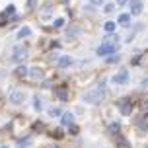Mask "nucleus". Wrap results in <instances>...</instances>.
I'll list each match as a JSON object with an SVG mask.
<instances>
[{
    "label": "nucleus",
    "mask_w": 148,
    "mask_h": 148,
    "mask_svg": "<svg viewBox=\"0 0 148 148\" xmlns=\"http://www.w3.org/2000/svg\"><path fill=\"white\" fill-rule=\"evenodd\" d=\"M105 94H107V88H105V78H101V80L96 84V88H92L90 92H86L84 94V101H88V103H101L105 99Z\"/></svg>",
    "instance_id": "1"
},
{
    "label": "nucleus",
    "mask_w": 148,
    "mask_h": 148,
    "mask_svg": "<svg viewBox=\"0 0 148 148\" xmlns=\"http://www.w3.org/2000/svg\"><path fill=\"white\" fill-rule=\"evenodd\" d=\"M117 51V47H115V45H111V43H103L101 45V47H97V55H99V57H109V55H113V53Z\"/></svg>",
    "instance_id": "2"
},
{
    "label": "nucleus",
    "mask_w": 148,
    "mask_h": 148,
    "mask_svg": "<svg viewBox=\"0 0 148 148\" xmlns=\"http://www.w3.org/2000/svg\"><path fill=\"white\" fill-rule=\"evenodd\" d=\"M117 107H119V111H121L123 115H129V113L133 111V101L123 97V99H119V101H117Z\"/></svg>",
    "instance_id": "3"
},
{
    "label": "nucleus",
    "mask_w": 148,
    "mask_h": 148,
    "mask_svg": "<svg viewBox=\"0 0 148 148\" xmlns=\"http://www.w3.org/2000/svg\"><path fill=\"white\" fill-rule=\"evenodd\" d=\"M25 57H27V49L25 47H16L14 53H12L14 62H22V60H25Z\"/></svg>",
    "instance_id": "4"
},
{
    "label": "nucleus",
    "mask_w": 148,
    "mask_h": 148,
    "mask_svg": "<svg viewBox=\"0 0 148 148\" xmlns=\"http://www.w3.org/2000/svg\"><path fill=\"white\" fill-rule=\"evenodd\" d=\"M23 99H25L23 92H20V90H12V92H10V101H12L14 105H20Z\"/></svg>",
    "instance_id": "5"
},
{
    "label": "nucleus",
    "mask_w": 148,
    "mask_h": 148,
    "mask_svg": "<svg viewBox=\"0 0 148 148\" xmlns=\"http://www.w3.org/2000/svg\"><path fill=\"white\" fill-rule=\"evenodd\" d=\"M113 82H115V84H127V82H129V72H127L125 68L119 70V72L113 76Z\"/></svg>",
    "instance_id": "6"
},
{
    "label": "nucleus",
    "mask_w": 148,
    "mask_h": 148,
    "mask_svg": "<svg viewBox=\"0 0 148 148\" xmlns=\"http://www.w3.org/2000/svg\"><path fill=\"white\" fill-rule=\"evenodd\" d=\"M140 12H142V2L140 0H131V14L138 16Z\"/></svg>",
    "instance_id": "7"
},
{
    "label": "nucleus",
    "mask_w": 148,
    "mask_h": 148,
    "mask_svg": "<svg viewBox=\"0 0 148 148\" xmlns=\"http://www.w3.org/2000/svg\"><path fill=\"white\" fill-rule=\"evenodd\" d=\"M60 123H62V127L74 125V115L72 113H62V115H60Z\"/></svg>",
    "instance_id": "8"
},
{
    "label": "nucleus",
    "mask_w": 148,
    "mask_h": 148,
    "mask_svg": "<svg viewBox=\"0 0 148 148\" xmlns=\"http://www.w3.org/2000/svg\"><path fill=\"white\" fill-rule=\"evenodd\" d=\"M72 62H74L72 57H66V55H64V57H59V62H57V64H59L60 68H68V66H72Z\"/></svg>",
    "instance_id": "9"
},
{
    "label": "nucleus",
    "mask_w": 148,
    "mask_h": 148,
    "mask_svg": "<svg viewBox=\"0 0 148 148\" xmlns=\"http://www.w3.org/2000/svg\"><path fill=\"white\" fill-rule=\"evenodd\" d=\"M136 127H138V131H148V115L146 113L136 121Z\"/></svg>",
    "instance_id": "10"
},
{
    "label": "nucleus",
    "mask_w": 148,
    "mask_h": 148,
    "mask_svg": "<svg viewBox=\"0 0 148 148\" xmlns=\"http://www.w3.org/2000/svg\"><path fill=\"white\" fill-rule=\"evenodd\" d=\"M29 76H31V78H43L45 72H43V68L33 66V68H29Z\"/></svg>",
    "instance_id": "11"
},
{
    "label": "nucleus",
    "mask_w": 148,
    "mask_h": 148,
    "mask_svg": "<svg viewBox=\"0 0 148 148\" xmlns=\"http://www.w3.org/2000/svg\"><path fill=\"white\" fill-rule=\"evenodd\" d=\"M55 94H57V97H59V99H68V92H66V88H64V86H59V88L55 90Z\"/></svg>",
    "instance_id": "12"
},
{
    "label": "nucleus",
    "mask_w": 148,
    "mask_h": 148,
    "mask_svg": "<svg viewBox=\"0 0 148 148\" xmlns=\"http://www.w3.org/2000/svg\"><path fill=\"white\" fill-rule=\"evenodd\" d=\"M31 35V29L27 27V25H23L22 29L18 31V39H23V37H29Z\"/></svg>",
    "instance_id": "13"
},
{
    "label": "nucleus",
    "mask_w": 148,
    "mask_h": 148,
    "mask_svg": "<svg viewBox=\"0 0 148 148\" xmlns=\"http://www.w3.org/2000/svg\"><path fill=\"white\" fill-rule=\"evenodd\" d=\"M27 74H29V70H27V68L23 66V64H20V66L16 68V76H20V78H23V76H27Z\"/></svg>",
    "instance_id": "14"
},
{
    "label": "nucleus",
    "mask_w": 148,
    "mask_h": 148,
    "mask_svg": "<svg viewBox=\"0 0 148 148\" xmlns=\"http://www.w3.org/2000/svg\"><path fill=\"white\" fill-rule=\"evenodd\" d=\"M119 131H121L119 123H111V125H109V133H111V134H115L117 138H119Z\"/></svg>",
    "instance_id": "15"
},
{
    "label": "nucleus",
    "mask_w": 148,
    "mask_h": 148,
    "mask_svg": "<svg viewBox=\"0 0 148 148\" xmlns=\"http://www.w3.org/2000/svg\"><path fill=\"white\" fill-rule=\"evenodd\" d=\"M119 23H121V25H129V23H131V16L129 14H121L119 16Z\"/></svg>",
    "instance_id": "16"
},
{
    "label": "nucleus",
    "mask_w": 148,
    "mask_h": 148,
    "mask_svg": "<svg viewBox=\"0 0 148 148\" xmlns=\"http://www.w3.org/2000/svg\"><path fill=\"white\" fill-rule=\"evenodd\" d=\"M117 41H119V37L115 35V33H109V35L105 37V41H103V43H111V45H115Z\"/></svg>",
    "instance_id": "17"
},
{
    "label": "nucleus",
    "mask_w": 148,
    "mask_h": 148,
    "mask_svg": "<svg viewBox=\"0 0 148 148\" xmlns=\"http://www.w3.org/2000/svg\"><path fill=\"white\" fill-rule=\"evenodd\" d=\"M105 31L107 33H115V22H105Z\"/></svg>",
    "instance_id": "18"
},
{
    "label": "nucleus",
    "mask_w": 148,
    "mask_h": 148,
    "mask_svg": "<svg viewBox=\"0 0 148 148\" xmlns=\"http://www.w3.org/2000/svg\"><path fill=\"white\" fill-rule=\"evenodd\" d=\"M33 107H35V111H41V99L39 97H33Z\"/></svg>",
    "instance_id": "19"
},
{
    "label": "nucleus",
    "mask_w": 148,
    "mask_h": 148,
    "mask_svg": "<svg viewBox=\"0 0 148 148\" xmlns=\"http://www.w3.org/2000/svg\"><path fill=\"white\" fill-rule=\"evenodd\" d=\"M119 59H121L119 55H113V57H111V55H109V57H107V62H109V64H115V62H117Z\"/></svg>",
    "instance_id": "20"
},
{
    "label": "nucleus",
    "mask_w": 148,
    "mask_h": 148,
    "mask_svg": "<svg viewBox=\"0 0 148 148\" xmlns=\"http://www.w3.org/2000/svg\"><path fill=\"white\" fill-rule=\"evenodd\" d=\"M140 107H142V111H144V113H148V97H144V99L140 101Z\"/></svg>",
    "instance_id": "21"
},
{
    "label": "nucleus",
    "mask_w": 148,
    "mask_h": 148,
    "mask_svg": "<svg viewBox=\"0 0 148 148\" xmlns=\"http://www.w3.org/2000/svg\"><path fill=\"white\" fill-rule=\"evenodd\" d=\"M33 129H35L37 133H41V131H43V123H41V121H37L35 125H33Z\"/></svg>",
    "instance_id": "22"
},
{
    "label": "nucleus",
    "mask_w": 148,
    "mask_h": 148,
    "mask_svg": "<svg viewBox=\"0 0 148 148\" xmlns=\"http://www.w3.org/2000/svg\"><path fill=\"white\" fill-rule=\"evenodd\" d=\"M76 29H78V25H70V27H68V35H74Z\"/></svg>",
    "instance_id": "23"
},
{
    "label": "nucleus",
    "mask_w": 148,
    "mask_h": 148,
    "mask_svg": "<svg viewBox=\"0 0 148 148\" xmlns=\"http://www.w3.org/2000/svg\"><path fill=\"white\" fill-rule=\"evenodd\" d=\"M119 144H121V148H131V144H129V142H125L123 138H119Z\"/></svg>",
    "instance_id": "24"
},
{
    "label": "nucleus",
    "mask_w": 148,
    "mask_h": 148,
    "mask_svg": "<svg viewBox=\"0 0 148 148\" xmlns=\"http://www.w3.org/2000/svg\"><path fill=\"white\" fill-rule=\"evenodd\" d=\"M113 8H115L113 4H105V8H103V10L107 12V14H109V12H113Z\"/></svg>",
    "instance_id": "25"
},
{
    "label": "nucleus",
    "mask_w": 148,
    "mask_h": 148,
    "mask_svg": "<svg viewBox=\"0 0 148 148\" xmlns=\"http://www.w3.org/2000/svg\"><path fill=\"white\" fill-rule=\"evenodd\" d=\"M8 22V18H6V16H4V14H0V25H4V23H6Z\"/></svg>",
    "instance_id": "26"
},
{
    "label": "nucleus",
    "mask_w": 148,
    "mask_h": 148,
    "mask_svg": "<svg viewBox=\"0 0 148 148\" xmlns=\"http://www.w3.org/2000/svg\"><path fill=\"white\" fill-rule=\"evenodd\" d=\"M62 23H64V20H62V18H59V20H57V22H55V27H60V25H62Z\"/></svg>",
    "instance_id": "27"
},
{
    "label": "nucleus",
    "mask_w": 148,
    "mask_h": 148,
    "mask_svg": "<svg viewBox=\"0 0 148 148\" xmlns=\"http://www.w3.org/2000/svg\"><path fill=\"white\" fill-rule=\"evenodd\" d=\"M14 12H16L14 6H8V8H6V14H14Z\"/></svg>",
    "instance_id": "28"
},
{
    "label": "nucleus",
    "mask_w": 148,
    "mask_h": 148,
    "mask_svg": "<svg viewBox=\"0 0 148 148\" xmlns=\"http://www.w3.org/2000/svg\"><path fill=\"white\" fill-rule=\"evenodd\" d=\"M70 133L76 134V133H78V127H76V125H70Z\"/></svg>",
    "instance_id": "29"
},
{
    "label": "nucleus",
    "mask_w": 148,
    "mask_h": 148,
    "mask_svg": "<svg viewBox=\"0 0 148 148\" xmlns=\"http://www.w3.org/2000/svg\"><path fill=\"white\" fill-rule=\"evenodd\" d=\"M51 115H53V117H57V115H60V109H51Z\"/></svg>",
    "instance_id": "30"
},
{
    "label": "nucleus",
    "mask_w": 148,
    "mask_h": 148,
    "mask_svg": "<svg viewBox=\"0 0 148 148\" xmlns=\"http://www.w3.org/2000/svg\"><path fill=\"white\" fill-rule=\"evenodd\" d=\"M90 2H92L94 6H101V0H90Z\"/></svg>",
    "instance_id": "31"
},
{
    "label": "nucleus",
    "mask_w": 148,
    "mask_h": 148,
    "mask_svg": "<svg viewBox=\"0 0 148 148\" xmlns=\"http://www.w3.org/2000/svg\"><path fill=\"white\" fill-rule=\"evenodd\" d=\"M127 2H131V0H117V4H119V6H125Z\"/></svg>",
    "instance_id": "32"
},
{
    "label": "nucleus",
    "mask_w": 148,
    "mask_h": 148,
    "mask_svg": "<svg viewBox=\"0 0 148 148\" xmlns=\"http://www.w3.org/2000/svg\"><path fill=\"white\" fill-rule=\"evenodd\" d=\"M53 136H57V138H59V136H62V131H55V133H53Z\"/></svg>",
    "instance_id": "33"
},
{
    "label": "nucleus",
    "mask_w": 148,
    "mask_h": 148,
    "mask_svg": "<svg viewBox=\"0 0 148 148\" xmlns=\"http://www.w3.org/2000/svg\"><path fill=\"white\" fill-rule=\"evenodd\" d=\"M0 76H4V70H0Z\"/></svg>",
    "instance_id": "34"
},
{
    "label": "nucleus",
    "mask_w": 148,
    "mask_h": 148,
    "mask_svg": "<svg viewBox=\"0 0 148 148\" xmlns=\"http://www.w3.org/2000/svg\"><path fill=\"white\" fill-rule=\"evenodd\" d=\"M49 148H57V146H49Z\"/></svg>",
    "instance_id": "35"
},
{
    "label": "nucleus",
    "mask_w": 148,
    "mask_h": 148,
    "mask_svg": "<svg viewBox=\"0 0 148 148\" xmlns=\"http://www.w3.org/2000/svg\"><path fill=\"white\" fill-rule=\"evenodd\" d=\"M2 148H8V146H2Z\"/></svg>",
    "instance_id": "36"
}]
</instances>
